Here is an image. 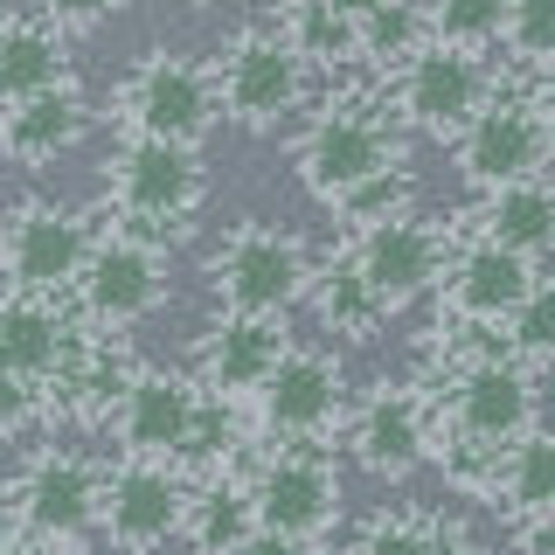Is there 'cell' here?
I'll return each mask as SVG.
<instances>
[{
	"instance_id": "obj_1",
	"label": "cell",
	"mask_w": 555,
	"mask_h": 555,
	"mask_svg": "<svg viewBox=\"0 0 555 555\" xmlns=\"http://www.w3.org/2000/svg\"><path fill=\"white\" fill-rule=\"evenodd\" d=\"M389 167H403V146H396L389 118L361 98L326 104V112L312 118V132L299 139V181L334 208L354 195L361 181H375V173H389Z\"/></svg>"
},
{
	"instance_id": "obj_2",
	"label": "cell",
	"mask_w": 555,
	"mask_h": 555,
	"mask_svg": "<svg viewBox=\"0 0 555 555\" xmlns=\"http://www.w3.org/2000/svg\"><path fill=\"white\" fill-rule=\"evenodd\" d=\"M216 91H222V112H230L243 132H271L278 118L306 98V63L278 28H243L230 42V56H222Z\"/></svg>"
},
{
	"instance_id": "obj_3",
	"label": "cell",
	"mask_w": 555,
	"mask_h": 555,
	"mask_svg": "<svg viewBox=\"0 0 555 555\" xmlns=\"http://www.w3.org/2000/svg\"><path fill=\"white\" fill-rule=\"evenodd\" d=\"M403 118L416 132H438V139H459L473 118L486 112V69H479V49H459V42H424L416 56L403 63Z\"/></svg>"
},
{
	"instance_id": "obj_4",
	"label": "cell",
	"mask_w": 555,
	"mask_h": 555,
	"mask_svg": "<svg viewBox=\"0 0 555 555\" xmlns=\"http://www.w3.org/2000/svg\"><path fill=\"white\" fill-rule=\"evenodd\" d=\"M216 292L230 312H285L306 292V250L285 230L243 222L216 257Z\"/></svg>"
},
{
	"instance_id": "obj_5",
	"label": "cell",
	"mask_w": 555,
	"mask_h": 555,
	"mask_svg": "<svg viewBox=\"0 0 555 555\" xmlns=\"http://www.w3.org/2000/svg\"><path fill=\"white\" fill-rule=\"evenodd\" d=\"M216 112H222V91L181 56H153L126 91L132 139H181V146H195L216 126Z\"/></svg>"
},
{
	"instance_id": "obj_6",
	"label": "cell",
	"mask_w": 555,
	"mask_h": 555,
	"mask_svg": "<svg viewBox=\"0 0 555 555\" xmlns=\"http://www.w3.org/2000/svg\"><path fill=\"white\" fill-rule=\"evenodd\" d=\"M118 202H126V216H139L146 230L195 216V202H202L195 146H181V139H132V146L118 153Z\"/></svg>"
},
{
	"instance_id": "obj_7",
	"label": "cell",
	"mask_w": 555,
	"mask_h": 555,
	"mask_svg": "<svg viewBox=\"0 0 555 555\" xmlns=\"http://www.w3.org/2000/svg\"><path fill=\"white\" fill-rule=\"evenodd\" d=\"M0 257H8V278L22 292H56L69 278H83V222L56 202H28L8 216V236H0Z\"/></svg>"
},
{
	"instance_id": "obj_8",
	"label": "cell",
	"mask_w": 555,
	"mask_h": 555,
	"mask_svg": "<svg viewBox=\"0 0 555 555\" xmlns=\"http://www.w3.org/2000/svg\"><path fill=\"white\" fill-rule=\"evenodd\" d=\"M104 528H112V542L126 555H153L160 542H173L188 528L181 479L153 459H132L126 473H112V486H104Z\"/></svg>"
},
{
	"instance_id": "obj_9",
	"label": "cell",
	"mask_w": 555,
	"mask_h": 555,
	"mask_svg": "<svg viewBox=\"0 0 555 555\" xmlns=\"http://www.w3.org/2000/svg\"><path fill=\"white\" fill-rule=\"evenodd\" d=\"M548 153V126L534 104H486L473 126L459 132V167L473 188H507V181H534Z\"/></svg>"
},
{
	"instance_id": "obj_10",
	"label": "cell",
	"mask_w": 555,
	"mask_h": 555,
	"mask_svg": "<svg viewBox=\"0 0 555 555\" xmlns=\"http://www.w3.org/2000/svg\"><path fill=\"white\" fill-rule=\"evenodd\" d=\"M534 416V382L514 369V361L486 354L473 369L459 375V389H451V424H459V438H473L486 451H500L507 438H520Z\"/></svg>"
},
{
	"instance_id": "obj_11",
	"label": "cell",
	"mask_w": 555,
	"mask_h": 555,
	"mask_svg": "<svg viewBox=\"0 0 555 555\" xmlns=\"http://www.w3.org/2000/svg\"><path fill=\"white\" fill-rule=\"evenodd\" d=\"M77 285H83V306H91L98 320L126 326V320H146V312L167 299V264H160L153 243L118 236V243H104V250L83 257Z\"/></svg>"
},
{
	"instance_id": "obj_12",
	"label": "cell",
	"mask_w": 555,
	"mask_h": 555,
	"mask_svg": "<svg viewBox=\"0 0 555 555\" xmlns=\"http://www.w3.org/2000/svg\"><path fill=\"white\" fill-rule=\"evenodd\" d=\"M195 410H202L195 382H181L167 369H139L126 382V396H118V438H126L132 459H181Z\"/></svg>"
},
{
	"instance_id": "obj_13",
	"label": "cell",
	"mask_w": 555,
	"mask_h": 555,
	"mask_svg": "<svg viewBox=\"0 0 555 555\" xmlns=\"http://www.w3.org/2000/svg\"><path fill=\"white\" fill-rule=\"evenodd\" d=\"M361 271H369V285L396 306H410V299H424L430 285H438V264H444V243L430 222H416V216H389V222H369V236H361V257H354Z\"/></svg>"
},
{
	"instance_id": "obj_14",
	"label": "cell",
	"mask_w": 555,
	"mask_h": 555,
	"mask_svg": "<svg viewBox=\"0 0 555 555\" xmlns=\"http://www.w3.org/2000/svg\"><path fill=\"white\" fill-rule=\"evenodd\" d=\"M257 403H264V424L278 438H320V430L340 416V369L326 354L285 347V361L264 375Z\"/></svg>"
},
{
	"instance_id": "obj_15",
	"label": "cell",
	"mask_w": 555,
	"mask_h": 555,
	"mask_svg": "<svg viewBox=\"0 0 555 555\" xmlns=\"http://www.w3.org/2000/svg\"><path fill=\"white\" fill-rule=\"evenodd\" d=\"M340 514V486H334V465L326 459H306V451H292V459L264 465V479H257V520L278 534H320L334 528Z\"/></svg>"
},
{
	"instance_id": "obj_16",
	"label": "cell",
	"mask_w": 555,
	"mask_h": 555,
	"mask_svg": "<svg viewBox=\"0 0 555 555\" xmlns=\"http://www.w3.org/2000/svg\"><path fill=\"white\" fill-rule=\"evenodd\" d=\"M534 292V271L528 257L507 250V243H473V250H459V264L444 278V299L451 312H465V320H507V312Z\"/></svg>"
},
{
	"instance_id": "obj_17",
	"label": "cell",
	"mask_w": 555,
	"mask_h": 555,
	"mask_svg": "<svg viewBox=\"0 0 555 555\" xmlns=\"http://www.w3.org/2000/svg\"><path fill=\"white\" fill-rule=\"evenodd\" d=\"M22 514H28L35 534L69 542V534H83L91 520H104V493H98V479H91L83 459H35V473L22 486Z\"/></svg>"
},
{
	"instance_id": "obj_18",
	"label": "cell",
	"mask_w": 555,
	"mask_h": 555,
	"mask_svg": "<svg viewBox=\"0 0 555 555\" xmlns=\"http://www.w3.org/2000/svg\"><path fill=\"white\" fill-rule=\"evenodd\" d=\"M83 126H91L83 98L69 91V83H56V91H42V98H22V104H8V126H0V146H8L14 160L42 167V160H56V153H69V146H77V139H83Z\"/></svg>"
},
{
	"instance_id": "obj_19",
	"label": "cell",
	"mask_w": 555,
	"mask_h": 555,
	"mask_svg": "<svg viewBox=\"0 0 555 555\" xmlns=\"http://www.w3.org/2000/svg\"><path fill=\"white\" fill-rule=\"evenodd\" d=\"M278 361H285L278 312H230L208 334V375H216V389H264V375Z\"/></svg>"
},
{
	"instance_id": "obj_20",
	"label": "cell",
	"mask_w": 555,
	"mask_h": 555,
	"mask_svg": "<svg viewBox=\"0 0 555 555\" xmlns=\"http://www.w3.org/2000/svg\"><path fill=\"white\" fill-rule=\"evenodd\" d=\"M69 354H77V347H69V326H63L56 306H42V299L0 306V375L49 382Z\"/></svg>"
},
{
	"instance_id": "obj_21",
	"label": "cell",
	"mask_w": 555,
	"mask_h": 555,
	"mask_svg": "<svg viewBox=\"0 0 555 555\" xmlns=\"http://www.w3.org/2000/svg\"><path fill=\"white\" fill-rule=\"evenodd\" d=\"M424 410L410 403V396H396V389H382L369 410H361V424H354V451H361V465L382 479H403L416 459H424Z\"/></svg>"
},
{
	"instance_id": "obj_22",
	"label": "cell",
	"mask_w": 555,
	"mask_h": 555,
	"mask_svg": "<svg viewBox=\"0 0 555 555\" xmlns=\"http://www.w3.org/2000/svg\"><path fill=\"white\" fill-rule=\"evenodd\" d=\"M63 83V35L42 22H8L0 28V104L42 98Z\"/></svg>"
},
{
	"instance_id": "obj_23",
	"label": "cell",
	"mask_w": 555,
	"mask_h": 555,
	"mask_svg": "<svg viewBox=\"0 0 555 555\" xmlns=\"http://www.w3.org/2000/svg\"><path fill=\"white\" fill-rule=\"evenodd\" d=\"M486 236L520 250V257L555 250V188H542V181L493 188V202H486Z\"/></svg>"
},
{
	"instance_id": "obj_24",
	"label": "cell",
	"mask_w": 555,
	"mask_h": 555,
	"mask_svg": "<svg viewBox=\"0 0 555 555\" xmlns=\"http://www.w3.org/2000/svg\"><path fill=\"white\" fill-rule=\"evenodd\" d=\"M278 35L299 49V63L340 69V63L361 56V22H354V14H340L334 0H292L285 22H278Z\"/></svg>"
},
{
	"instance_id": "obj_25",
	"label": "cell",
	"mask_w": 555,
	"mask_h": 555,
	"mask_svg": "<svg viewBox=\"0 0 555 555\" xmlns=\"http://www.w3.org/2000/svg\"><path fill=\"white\" fill-rule=\"evenodd\" d=\"M250 534H257V493H236V486L202 493L195 514H188V542H195V555H236Z\"/></svg>"
},
{
	"instance_id": "obj_26",
	"label": "cell",
	"mask_w": 555,
	"mask_h": 555,
	"mask_svg": "<svg viewBox=\"0 0 555 555\" xmlns=\"http://www.w3.org/2000/svg\"><path fill=\"white\" fill-rule=\"evenodd\" d=\"M320 320L334 326V334L347 340H369L382 320H389V299L369 285V271L361 264H334L326 271V285H320Z\"/></svg>"
},
{
	"instance_id": "obj_27",
	"label": "cell",
	"mask_w": 555,
	"mask_h": 555,
	"mask_svg": "<svg viewBox=\"0 0 555 555\" xmlns=\"http://www.w3.org/2000/svg\"><path fill=\"white\" fill-rule=\"evenodd\" d=\"M507 507L514 514H555V430L514 444V459H507Z\"/></svg>"
},
{
	"instance_id": "obj_28",
	"label": "cell",
	"mask_w": 555,
	"mask_h": 555,
	"mask_svg": "<svg viewBox=\"0 0 555 555\" xmlns=\"http://www.w3.org/2000/svg\"><path fill=\"white\" fill-rule=\"evenodd\" d=\"M424 22H430V42L486 49L493 35H507V0H430Z\"/></svg>"
},
{
	"instance_id": "obj_29",
	"label": "cell",
	"mask_w": 555,
	"mask_h": 555,
	"mask_svg": "<svg viewBox=\"0 0 555 555\" xmlns=\"http://www.w3.org/2000/svg\"><path fill=\"white\" fill-rule=\"evenodd\" d=\"M424 8H410V0H389V8H375L369 22H361V56H375V63H410L416 49H424Z\"/></svg>"
},
{
	"instance_id": "obj_30",
	"label": "cell",
	"mask_w": 555,
	"mask_h": 555,
	"mask_svg": "<svg viewBox=\"0 0 555 555\" xmlns=\"http://www.w3.org/2000/svg\"><path fill=\"white\" fill-rule=\"evenodd\" d=\"M361 555H473L444 520H375Z\"/></svg>"
},
{
	"instance_id": "obj_31",
	"label": "cell",
	"mask_w": 555,
	"mask_h": 555,
	"mask_svg": "<svg viewBox=\"0 0 555 555\" xmlns=\"http://www.w3.org/2000/svg\"><path fill=\"white\" fill-rule=\"evenodd\" d=\"M507 42L520 63H555V0H507Z\"/></svg>"
},
{
	"instance_id": "obj_32",
	"label": "cell",
	"mask_w": 555,
	"mask_h": 555,
	"mask_svg": "<svg viewBox=\"0 0 555 555\" xmlns=\"http://www.w3.org/2000/svg\"><path fill=\"white\" fill-rule=\"evenodd\" d=\"M507 326H514V347L520 354H534V361H555V285H534L528 299H520L507 312Z\"/></svg>"
},
{
	"instance_id": "obj_33",
	"label": "cell",
	"mask_w": 555,
	"mask_h": 555,
	"mask_svg": "<svg viewBox=\"0 0 555 555\" xmlns=\"http://www.w3.org/2000/svg\"><path fill=\"white\" fill-rule=\"evenodd\" d=\"M403 202H410V173L389 167V173H375V181H361L354 195L340 202V216L347 222H389V216H403Z\"/></svg>"
},
{
	"instance_id": "obj_34",
	"label": "cell",
	"mask_w": 555,
	"mask_h": 555,
	"mask_svg": "<svg viewBox=\"0 0 555 555\" xmlns=\"http://www.w3.org/2000/svg\"><path fill=\"white\" fill-rule=\"evenodd\" d=\"M222 451H230V410H222V403H202L195 424H188L181 459H188V465H216Z\"/></svg>"
},
{
	"instance_id": "obj_35",
	"label": "cell",
	"mask_w": 555,
	"mask_h": 555,
	"mask_svg": "<svg viewBox=\"0 0 555 555\" xmlns=\"http://www.w3.org/2000/svg\"><path fill=\"white\" fill-rule=\"evenodd\" d=\"M42 382H22V375H0V430H28L35 410H42Z\"/></svg>"
},
{
	"instance_id": "obj_36",
	"label": "cell",
	"mask_w": 555,
	"mask_h": 555,
	"mask_svg": "<svg viewBox=\"0 0 555 555\" xmlns=\"http://www.w3.org/2000/svg\"><path fill=\"white\" fill-rule=\"evenodd\" d=\"M35 8H42L56 28H98L104 14H118L126 0H35Z\"/></svg>"
},
{
	"instance_id": "obj_37",
	"label": "cell",
	"mask_w": 555,
	"mask_h": 555,
	"mask_svg": "<svg viewBox=\"0 0 555 555\" xmlns=\"http://www.w3.org/2000/svg\"><path fill=\"white\" fill-rule=\"evenodd\" d=\"M236 555H312V548H306V534H278V528H264V520H257V534H250Z\"/></svg>"
},
{
	"instance_id": "obj_38",
	"label": "cell",
	"mask_w": 555,
	"mask_h": 555,
	"mask_svg": "<svg viewBox=\"0 0 555 555\" xmlns=\"http://www.w3.org/2000/svg\"><path fill=\"white\" fill-rule=\"evenodd\" d=\"M334 8H340V14H354V22H369V14H375V8H389V0H334Z\"/></svg>"
},
{
	"instance_id": "obj_39",
	"label": "cell",
	"mask_w": 555,
	"mask_h": 555,
	"mask_svg": "<svg viewBox=\"0 0 555 555\" xmlns=\"http://www.w3.org/2000/svg\"><path fill=\"white\" fill-rule=\"evenodd\" d=\"M534 112H542V126H548V146H555V83L542 91V104H534Z\"/></svg>"
},
{
	"instance_id": "obj_40",
	"label": "cell",
	"mask_w": 555,
	"mask_h": 555,
	"mask_svg": "<svg viewBox=\"0 0 555 555\" xmlns=\"http://www.w3.org/2000/svg\"><path fill=\"white\" fill-rule=\"evenodd\" d=\"M8 534H14V507H8V493H0V548H8Z\"/></svg>"
},
{
	"instance_id": "obj_41",
	"label": "cell",
	"mask_w": 555,
	"mask_h": 555,
	"mask_svg": "<svg viewBox=\"0 0 555 555\" xmlns=\"http://www.w3.org/2000/svg\"><path fill=\"white\" fill-rule=\"evenodd\" d=\"M0 555H49V548H28V542H22V548H14V542H8V548H0Z\"/></svg>"
},
{
	"instance_id": "obj_42",
	"label": "cell",
	"mask_w": 555,
	"mask_h": 555,
	"mask_svg": "<svg viewBox=\"0 0 555 555\" xmlns=\"http://www.w3.org/2000/svg\"><path fill=\"white\" fill-rule=\"evenodd\" d=\"M0 271H8V257H0Z\"/></svg>"
},
{
	"instance_id": "obj_43",
	"label": "cell",
	"mask_w": 555,
	"mask_h": 555,
	"mask_svg": "<svg viewBox=\"0 0 555 555\" xmlns=\"http://www.w3.org/2000/svg\"><path fill=\"white\" fill-rule=\"evenodd\" d=\"M0 126H8V118H0Z\"/></svg>"
},
{
	"instance_id": "obj_44",
	"label": "cell",
	"mask_w": 555,
	"mask_h": 555,
	"mask_svg": "<svg viewBox=\"0 0 555 555\" xmlns=\"http://www.w3.org/2000/svg\"><path fill=\"white\" fill-rule=\"evenodd\" d=\"M195 8H202V0H195Z\"/></svg>"
}]
</instances>
